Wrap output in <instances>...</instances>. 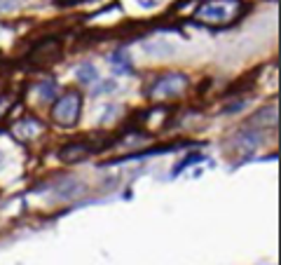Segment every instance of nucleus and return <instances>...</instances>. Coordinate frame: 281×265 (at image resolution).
<instances>
[{"label":"nucleus","instance_id":"9","mask_svg":"<svg viewBox=\"0 0 281 265\" xmlns=\"http://www.w3.org/2000/svg\"><path fill=\"white\" fill-rule=\"evenodd\" d=\"M38 89H40V96H43V99H52V96H54L56 85L52 80H47V82H43V85L38 87Z\"/></svg>","mask_w":281,"mask_h":265},{"label":"nucleus","instance_id":"3","mask_svg":"<svg viewBox=\"0 0 281 265\" xmlns=\"http://www.w3.org/2000/svg\"><path fill=\"white\" fill-rule=\"evenodd\" d=\"M61 56H63L61 38L49 36V38H45V40H40V43L31 50V54H28V63L36 66V68H49V66H54Z\"/></svg>","mask_w":281,"mask_h":265},{"label":"nucleus","instance_id":"5","mask_svg":"<svg viewBox=\"0 0 281 265\" xmlns=\"http://www.w3.org/2000/svg\"><path fill=\"white\" fill-rule=\"evenodd\" d=\"M45 131L43 122L36 120V117H24V120H19V122L12 124V136L17 139L19 143H28L33 141L36 136H40Z\"/></svg>","mask_w":281,"mask_h":265},{"label":"nucleus","instance_id":"6","mask_svg":"<svg viewBox=\"0 0 281 265\" xmlns=\"http://www.w3.org/2000/svg\"><path fill=\"white\" fill-rule=\"evenodd\" d=\"M94 150H96V146H92V143H85V141L68 143L66 148L59 153V160H61L63 164H78V162L87 160V157H89Z\"/></svg>","mask_w":281,"mask_h":265},{"label":"nucleus","instance_id":"2","mask_svg":"<svg viewBox=\"0 0 281 265\" xmlns=\"http://www.w3.org/2000/svg\"><path fill=\"white\" fill-rule=\"evenodd\" d=\"M80 115H82V92H80V89H68L63 96L56 99V104L52 106V111H49L52 122L63 127V129L75 127Z\"/></svg>","mask_w":281,"mask_h":265},{"label":"nucleus","instance_id":"10","mask_svg":"<svg viewBox=\"0 0 281 265\" xmlns=\"http://www.w3.org/2000/svg\"><path fill=\"white\" fill-rule=\"evenodd\" d=\"M26 0H0V12H12L17 7H21Z\"/></svg>","mask_w":281,"mask_h":265},{"label":"nucleus","instance_id":"1","mask_svg":"<svg viewBox=\"0 0 281 265\" xmlns=\"http://www.w3.org/2000/svg\"><path fill=\"white\" fill-rule=\"evenodd\" d=\"M241 12V0H204L195 10V19L211 28L230 26Z\"/></svg>","mask_w":281,"mask_h":265},{"label":"nucleus","instance_id":"8","mask_svg":"<svg viewBox=\"0 0 281 265\" xmlns=\"http://www.w3.org/2000/svg\"><path fill=\"white\" fill-rule=\"evenodd\" d=\"M80 80L82 82H92L94 78H96V71H94V66H89V63H87V66H82L80 68Z\"/></svg>","mask_w":281,"mask_h":265},{"label":"nucleus","instance_id":"4","mask_svg":"<svg viewBox=\"0 0 281 265\" xmlns=\"http://www.w3.org/2000/svg\"><path fill=\"white\" fill-rule=\"evenodd\" d=\"M185 87H188V75L185 73H166L150 87L148 94H150L153 99L164 101V99H171V96H178Z\"/></svg>","mask_w":281,"mask_h":265},{"label":"nucleus","instance_id":"7","mask_svg":"<svg viewBox=\"0 0 281 265\" xmlns=\"http://www.w3.org/2000/svg\"><path fill=\"white\" fill-rule=\"evenodd\" d=\"M246 127H249V129H253V131L276 127V108H274V106H267V108H263V111H258L256 115L246 122Z\"/></svg>","mask_w":281,"mask_h":265}]
</instances>
